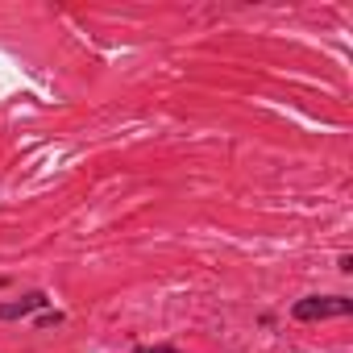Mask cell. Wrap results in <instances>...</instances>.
<instances>
[{
  "label": "cell",
  "instance_id": "6da1fadb",
  "mask_svg": "<svg viewBox=\"0 0 353 353\" xmlns=\"http://www.w3.org/2000/svg\"><path fill=\"white\" fill-rule=\"evenodd\" d=\"M353 312V303L349 299H341V295H312V299H299L295 303V316L299 320H328V316H349Z\"/></svg>",
  "mask_w": 353,
  "mask_h": 353
},
{
  "label": "cell",
  "instance_id": "7a4b0ae2",
  "mask_svg": "<svg viewBox=\"0 0 353 353\" xmlns=\"http://www.w3.org/2000/svg\"><path fill=\"white\" fill-rule=\"evenodd\" d=\"M46 303V295H26L21 303H5L0 307V320H13V316H26V312H34V307H42Z\"/></svg>",
  "mask_w": 353,
  "mask_h": 353
},
{
  "label": "cell",
  "instance_id": "3957f363",
  "mask_svg": "<svg viewBox=\"0 0 353 353\" xmlns=\"http://www.w3.org/2000/svg\"><path fill=\"white\" fill-rule=\"evenodd\" d=\"M141 353H174V349H166V345H145Z\"/></svg>",
  "mask_w": 353,
  "mask_h": 353
}]
</instances>
